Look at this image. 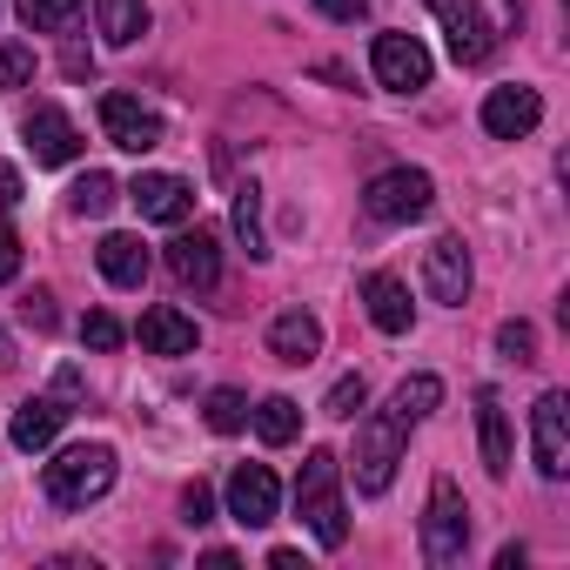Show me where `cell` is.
<instances>
[{
    "mask_svg": "<svg viewBox=\"0 0 570 570\" xmlns=\"http://www.w3.org/2000/svg\"><path fill=\"white\" fill-rule=\"evenodd\" d=\"M101 128H108V141H115V148H128V155L161 148V115H155V108H141L135 95H101Z\"/></svg>",
    "mask_w": 570,
    "mask_h": 570,
    "instance_id": "obj_12",
    "label": "cell"
},
{
    "mask_svg": "<svg viewBox=\"0 0 570 570\" xmlns=\"http://www.w3.org/2000/svg\"><path fill=\"white\" fill-rule=\"evenodd\" d=\"M128 202L141 208V222H168V228H181L195 215V188L181 175H135Z\"/></svg>",
    "mask_w": 570,
    "mask_h": 570,
    "instance_id": "obj_14",
    "label": "cell"
},
{
    "mask_svg": "<svg viewBox=\"0 0 570 570\" xmlns=\"http://www.w3.org/2000/svg\"><path fill=\"white\" fill-rule=\"evenodd\" d=\"M470 550V503L456 490V476L430 483V510H423V557L430 563H463Z\"/></svg>",
    "mask_w": 570,
    "mask_h": 570,
    "instance_id": "obj_3",
    "label": "cell"
},
{
    "mask_svg": "<svg viewBox=\"0 0 570 570\" xmlns=\"http://www.w3.org/2000/svg\"><path fill=\"white\" fill-rule=\"evenodd\" d=\"M121 336H128V330H121V316H108V309L81 316V343H88V350H101V356H108V350H121Z\"/></svg>",
    "mask_w": 570,
    "mask_h": 570,
    "instance_id": "obj_29",
    "label": "cell"
},
{
    "mask_svg": "<svg viewBox=\"0 0 570 570\" xmlns=\"http://www.w3.org/2000/svg\"><path fill=\"white\" fill-rule=\"evenodd\" d=\"M363 309H370V323H376L383 336H403V330H410V316H416L410 282H403V275H390V268H376V275L363 282Z\"/></svg>",
    "mask_w": 570,
    "mask_h": 570,
    "instance_id": "obj_18",
    "label": "cell"
},
{
    "mask_svg": "<svg viewBox=\"0 0 570 570\" xmlns=\"http://www.w3.org/2000/svg\"><path fill=\"white\" fill-rule=\"evenodd\" d=\"M430 202H436V181H430L423 168H383V175L363 188V208H370L376 222H390V228L423 222V215H430Z\"/></svg>",
    "mask_w": 570,
    "mask_h": 570,
    "instance_id": "obj_4",
    "label": "cell"
},
{
    "mask_svg": "<svg viewBox=\"0 0 570 570\" xmlns=\"http://www.w3.org/2000/svg\"><path fill=\"white\" fill-rule=\"evenodd\" d=\"M14 275H21V235L0 222V282H14Z\"/></svg>",
    "mask_w": 570,
    "mask_h": 570,
    "instance_id": "obj_34",
    "label": "cell"
},
{
    "mask_svg": "<svg viewBox=\"0 0 570 570\" xmlns=\"http://www.w3.org/2000/svg\"><path fill=\"white\" fill-rule=\"evenodd\" d=\"M248 423H255L262 443L282 450V443H296V430H303V403H296V396H262V403L248 410Z\"/></svg>",
    "mask_w": 570,
    "mask_h": 570,
    "instance_id": "obj_22",
    "label": "cell"
},
{
    "mask_svg": "<svg viewBox=\"0 0 570 570\" xmlns=\"http://www.w3.org/2000/svg\"><path fill=\"white\" fill-rule=\"evenodd\" d=\"M101 35L108 48H135L148 35V0H101Z\"/></svg>",
    "mask_w": 570,
    "mask_h": 570,
    "instance_id": "obj_24",
    "label": "cell"
},
{
    "mask_svg": "<svg viewBox=\"0 0 570 570\" xmlns=\"http://www.w3.org/2000/svg\"><path fill=\"white\" fill-rule=\"evenodd\" d=\"M208 517H215V497H208V483H188V490H181V523H188V530H202Z\"/></svg>",
    "mask_w": 570,
    "mask_h": 570,
    "instance_id": "obj_33",
    "label": "cell"
},
{
    "mask_svg": "<svg viewBox=\"0 0 570 570\" xmlns=\"http://www.w3.org/2000/svg\"><path fill=\"white\" fill-rule=\"evenodd\" d=\"M423 289H430V303H443V309H463V303H470V248H463L456 235H436V242L423 248Z\"/></svg>",
    "mask_w": 570,
    "mask_h": 570,
    "instance_id": "obj_8",
    "label": "cell"
},
{
    "mask_svg": "<svg viewBox=\"0 0 570 570\" xmlns=\"http://www.w3.org/2000/svg\"><path fill=\"white\" fill-rule=\"evenodd\" d=\"M208 430H222V436L248 430V396L242 390H208Z\"/></svg>",
    "mask_w": 570,
    "mask_h": 570,
    "instance_id": "obj_28",
    "label": "cell"
},
{
    "mask_svg": "<svg viewBox=\"0 0 570 570\" xmlns=\"http://www.w3.org/2000/svg\"><path fill=\"white\" fill-rule=\"evenodd\" d=\"M28 323H35V330H55V296L35 289V296H28Z\"/></svg>",
    "mask_w": 570,
    "mask_h": 570,
    "instance_id": "obj_36",
    "label": "cell"
},
{
    "mask_svg": "<svg viewBox=\"0 0 570 570\" xmlns=\"http://www.w3.org/2000/svg\"><path fill=\"white\" fill-rule=\"evenodd\" d=\"M141 350H148V356H195V350H202V323L181 316L175 303H155V309L141 316Z\"/></svg>",
    "mask_w": 570,
    "mask_h": 570,
    "instance_id": "obj_16",
    "label": "cell"
},
{
    "mask_svg": "<svg viewBox=\"0 0 570 570\" xmlns=\"http://www.w3.org/2000/svg\"><path fill=\"white\" fill-rule=\"evenodd\" d=\"M14 202H21V168L0 161V208H14Z\"/></svg>",
    "mask_w": 570,
    "mask_h": 570,
    "instance_id": "obj_37",
    "label": "cell"
},
{
    "mask_svg": "<svg viewBox=\"0 0 570 570\" xmlns=\"http://www.w3.org/2000/svg\"><path fill=\"white\" fill-rule=\"evenodd\" d=\"M543 121V101H537V88H490L483 95V128L497 135V141H523L530 128Z\"/></svg>",
    "mask_w": 570,
    "mask_h": 570,
    "instance_id": "obj_13",
    "label": "cell"
},
{
    "mask_svg": "<svg viewBox=\"0 0 570 570\" xmlns=\"http://www.w3.org/2000/svg\"><path fill=\"white\" fill-rule=\"evenodd\" d=\"M168 268H175V282H181V289H215V282H222V248H215V235L208 228H195V235H175L168 242Z\"/></svg>",
    "mask_w": 570,
    "mask_h": 570,
    "instance_id": "obj_15",
    "label": "cell"
},
{
    "mask_svg": "<svg viewBox=\"0 0 570 570\" xmlns=\"http://www.w3.org/2000/svg\"><path fill=\"white\" fill-rule=\"evenodd\" d=\"M61 423H68L61 396H35V403H21V410H14V450H48V443L61 436Z\"/></svg>",
    "mask_w": 570,
    "mask_h": 570,
    "instance_id": "obj_21",
    "label": "cell"
},
{
    "mask_svg": "<svg viewBox=\"0 0 570 570\" xmlns=\"http://www.w3.org/2000/svg\"><path fill=\"white\" fill-rule=\"evenodd\" d=\"M268 356H275V363H296V370L316 363V356H323V323H316L309 309H282V316L268 323Z\"/></svg>",
    "mask_w": 570,
    "mask_h": 570,
    "instance_id": "obj_17",
    "label": "cell"
},
{
    "mask_svg": "<svg viewBox=\"0 0 570 570\" xmlns=\"http://www.w3.org/2000/svg\"><path fill=\"white\" fill-rule=\"evenodd\" d=\"M497 350H503L510 363H537V330H530V323H503V330H497Z\"/></svg>",
    "mask_w": 570,
    "mask_h": 570,
    "instance_id": "obj_31",
    "label": "cell"
},
{
    "mask_svg": "<svg viewBox=\"0 0 570 570\" xmlns=\"http://www.w3.org/2000/svg\"><path fill=\"white\" fill-rule=\"evenodd\" d=\"M296 517L316 530L323 550H343V543H350V510H343V463H336V450H309V456H303Z\"/></svg>",
    "mask_w": 570,
    "mask_h": 570,
    "instance_id": "obj_1",
    "label": "cell"
},
{
    "mask_svg": "<svg viewBox=\"0 0 570 570\" xmlns=\"http://www.w3.org/2000/svg\"><path fill=\"white\" fill-rule=\"evenodd\" d=\"M235 235H242L248 262H268V235H262V188H255V181H242V188H235Z\"/></svg>",
    "mask_w": 570,
    "mask_h": 570,
    "instance_id": "obj_25",
    "label": "cell"
},
{
    "mask_svg": "<svg viewBox=\"0 0 570 570\" xmlns=\"http://www.w3.org/2000/svg\"><path fill=\"white\" fill-rule=\"evenodd\" d=\"M21 135H28V155H35L41 168H68V161L81 155V135H75V121H68L55 101H35L28 121H21Z\"/></svg>",
    "mask_w": 570,
    "mask_h": 570,
    "instance_id": "obj_11",
    "label": "cell"
},
{
    "mask_svg": "<svg viewBox=\"0 0 570 570\" xmlns=\"http://www.w3.org/2000/svg\"><path fill=\"white\" fill-rule=\"evenodd\" d=\"M370 61H376V81H383L390 95H416V88H430V48H423L416 35H376Z\"/></svg>",
    "mask_w": 570,
    "mask_h": 570,
    "instance_id": "obj_9",
    "label": "cell"
},
{
    "mask_svg": "<svg viewBox=\"0 0 570 570\" xmlns=\"http://www.w3.org/2000/svg\"><path fill=\"white\" fill-rule=\"evenodd\" d=\"M530 456L550 483L570 476V396L563 390H543L537 410H530Z\"/></svg>",
    "mask_w": 570,
    "mask_h": 570,
    "instance_id": "obj_6",
    "label": "cell"
},
{
    "mask_svg": "<svg viewBox=\"0 0 570 570\" xmlns=\"http://www.w3.org/2000/svg\"><path fill=\"white\" fill-rule=\"evenodd\" d=\"M476 443H483V470L490 476H510V416L497 403V390H476Z\"/></svg>",
    "mask_w": 570,
    "mask_h": 570,
    "instance_id": "obj_20",
    "label": "cell"
},
{
    "mask_svg": "<svg viewBox=\"0 0 570 570\" xmlns=\"http://www.w3.org/2000/svg\"><path fill=\"white\" fill-rule=\"evenodd\" d=\"M430 14L443 21L456 68H476V61H490L497 35H490V21H483V8H476V0H430Z\"/></svg>",
    "mask_w": 570,
    "mask_h": 570,
    "instance_id": "obj_10",
    "label": "cell"
},
{
    "mask_svg": "<svg viewBox=\"0 0 570 570\" xmlns=\"http://www.w3.org/2000/svg\"><path fill=\"white\" fill-rule=\"evenodd\" d=\"M316 8H323V21H356L370 0H316Z\"/></svg>",
    "mask_w": 570,
    "mask_h": 570,
    "instance_id": "obj_35",
    "label": "cell"
},
{
    "mask_svg": "<svg viewBox=\"0 0 570 570\" xmlns=\"http://www.w3.org/2000/svg\"><path fill=\"white\" fill-rule=\"evenodd\" d=\"M115 202H121V181H115V175H101V168H95V175H81V181L68 188V208H75V215H108Z\"/></svg>",
    "mask_w": 570,
    "mask_h": 570,
    "instance_id": "obj_26",
    "label": "cell"
},
{
    "mask_svg": "<svg viewBox=\"0 0 570 570\" xmlns=\"http://www.w3.org/2000/svg\"><path fill=\"white\" fill-rule=\"evenodd\" d=\"M403 423L390 416V410H376L363 430H356V490L363 497H383L390 483H396V463H403Z\"/></svg>",
    "mask_w": 570,
    "mask_h": 570,
    "instance_id": "obj_5",
    "label": "cell"
},
{
    "mask_svg": "<svg viewBox=\"0 0 570 570\" xmlns=\"http://www.w3.org/2000/svg\"><path fill=\"white\" fill-rule=\"evenodd\" d=\"M363 403H370V390H363V376H343V383L330 390V403H323V410H330V416H356Z\"/></svg>",
    "mask_w": 570,
    "mask_h": 570,
    "instance_id": "obj_32",
    "label": "cell"
},
{
    "mask_svg": "<svg viewBox=\"0 0 570 570\" xmlns=\"http://www.w3.org/2000/svg\"><path fill=\"white\" fill-rule=\"evenodd\" d=\"M0 88H35V48H0Z\"/></svg>",
    "mask_w": 570,
    "mask_h": 570,
    "instance_id": "obj_30",
    "label": "cell"
},
{
    "mask_svg": "<svg viewBox=\"0 0 570 570\" xmlns=\"http://www.w3.org/2000/svg\"><path fill=\"white\" fill-rule=\"evenodd\" d=\"M95 262H101V275L115 282V289H141L148 268H155V255H148V242H141V235H101Z\"/></svg>",
    "mask_w": 570,
    "mask_h": 570,
    "instance_id": "obj_19",
    "label": "cell"
},
{
    "mask_svg": "<svg viewBox=\"0 0 570 570\" xmlns=\"http://www.w3.org/2000/svg\"><path fill=\"white\" fill-rule=\"evenodd\" d=\"M115 490V450L108 443H68L55 463H48V497L61 510H88Z\"/></svg>",
    "mask_w": 570,
    "mask_h": 570,
    "instance_id": "obj_2",
    "label": "cell"
},
{
    "mask_svg": "<svg viewBox=\"0 0 570 570\" xmlns=\"http://www.w3.org/2000/svg\"><path fill=\"white\" fill-rule=\"evenodd\" d=\"M275 510H282L275 470H268V463H235V470H228V517H235L242 530H268Z\"/></svg>",
    "mask_w": 570,
    "mask_h": 570,
    "instance_id": "obj_7",
    "label": "cell"
},
{
    "mask_svg": "<svg viewBox=\"0 0 570 570\" xmlns=\"http://www.w3.org/2000/svg\"><path fill=\"white\" fill-rule=\"evenodd\" d=\"M81 14V0H21V28L28 35H61Z\"/></svg>",
    "mask_w": 570,
    "mask_h": 570,
    "instance_id": "obj_27",
    "label": "cell"
},
{
    "mask_svg": "<svg viewBox=\"0 0 570 570\" xmlns=\"http://www.w3.org/2000/svg\"><path fill=\"white\" fill-rule=\"evenodd\" d=\"M436 403H443V383H436V376H403L396 396H390V416H396L403 430H416L423 416H436Z\"/></svg>",
    "mask_w": 570,
    "mask_h": 570,
    "instance_id": "obj_23",
    "label": "cell"
},
{
    "mask_svg": "<svg viewBox=\"0 0 570 570\" xmlns=\"http://www.w3.org/2000/svg\"><path fill=\"white\" fill-rule=\"evenodd\" d=\"M14 363V343H8V330H0V370H8Z\"/></svg>",
    "mask_w": 570,
    "mask_h": 570,
    "instance_id": "obj_38",
    "label": "cell"
}]
</instances>
